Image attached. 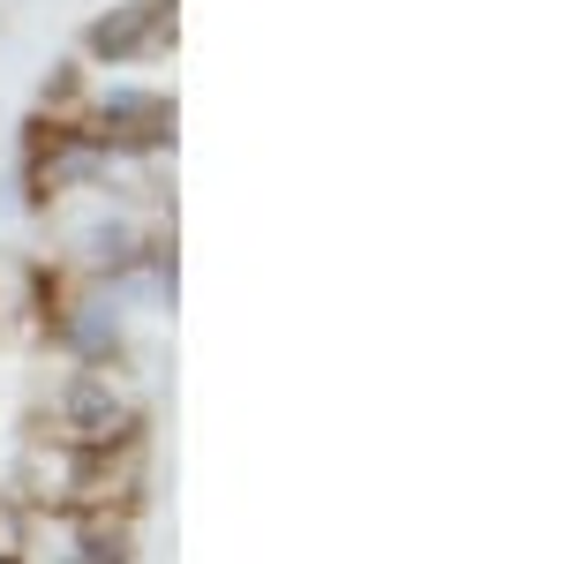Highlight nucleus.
<instances>
[{"mask_svg": "<svg viewBox=\"0 0 564 564\" xmlns=\"http://www.w3.org/2000/svg\"><path fill=\"white\" fill-rule=\"evenodd\" d=\"M121 369H129L121 354H113V361H68L61 384L39 399L31 436L68 444V452H113V444L143 436V399H135V384Z\"/></svg>", "mask_w": 564, "mask_h": 564, "instance_id": "f257e3e1", "label": "nucleus"}, {"mask_svg": "<svg viewBox=\"0 0 564 564\" xmlns=\"http://www.w3.org/2000/svg\"><path fill=\"white\" fill-rule=\"evenodd\" d=\"M166 45H174V0H129V8H113V15L90 23V53L113 61V68L159 61Z\"/></svg>", "mask_w": 564, "mask_h": 564, "instance_id": "f03ea898", "label": "nucleus"}, {"mask_svg": "<svg viewBox=\"0 0 564 564\" xmlns=\"http://www.w3.org/2000/svg\"><path fill=\"white\" fill-rule=\"evenodd\" d=\"M143 475H151L143 436L113 444V452H84V475H76V505L68 512H135L143 505Z\"/></svg>", "mask_w": 564, "mask_h": 564, "instance_id": "7ed1b4c3", "label": "nucleus"}, {"mask_svg": "<svg viewBox=\"0 0 564 564\" xmlns=\"http://www.w3.org/2000/svg\"><path fill=\"white\" fill-rule=\"evenodd\" d=\"M76 475H84V452L68 444H45L31 436L23 459H15V505H39V512H68L76 505Z\"/></svg>", "mask_w": 564, "mask_h": 564, "instance_id": "20e7f679", "label": "nucleus"}, {"mask_svg": "<svg viewBox=\"0 0 564 564\" xmlns=\"http://www.w3.org/2000/svg\"><path fill=\"white\" fill-rule=\"evenodd\" d=\"M15 564H98L84 542V512H39V505H23Z\"/></svg>", "mask_w": 564, "mask_h": 564, "instance_id": "39448f33", "label": "nucleus"}]
</instances>
